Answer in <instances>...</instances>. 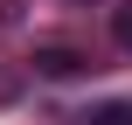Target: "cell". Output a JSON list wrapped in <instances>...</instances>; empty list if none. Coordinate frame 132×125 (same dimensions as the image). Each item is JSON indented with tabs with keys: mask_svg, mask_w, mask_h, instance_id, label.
Wrapping results in <instances>:
<instances>
[{
	"mask_svg": "<svg viewBox=\"0 0 132 125\" xmlns=\"http://www.w3.org/2000/svg\"><path fill=\"white\" fill-rule=\"evenodd\" d=\"M35 70H42V77H84L90 56H84V49H35Z\"/></svg>",
	"mask_w": 132,
	"mask_h": 125,
	"instance_id": "obj_1",
	"label": "cell"
},
{
	"mask_svg": "<svg viewBox=\"0 0 132 125\" xmlns=\"http://www.w3.org/2000/svg\"><path fill=\"white\" fill-rule=\"evenodd\" d=\"M84 125H132V104H104V111H84Z\"/></svg>",
	"mask_w": 132,
	"mask_h": 125,
	"instance_id": "obj_2",
	"label": "cell"
},
{
	"mask_svg": "<svg viewBox=\"0 0 132 125\" xmlns=\"http://www.w3.org/2000/svg\"><path fill=\"white\" fill-rule=\"evenodd\" d=\"M111 35H118V49L132 56V7H118V14H111Z\"/></svg>",
	"mask_w": 132,
	"mask_h": 125,
	"instance_id": "obj_3",
	"label": "cell"
}]
</instances>
